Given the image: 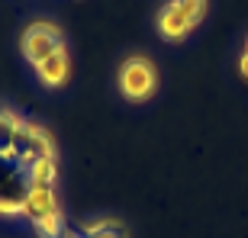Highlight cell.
I'll list each match as a JSON object with an SVG mask.
<instances>
[{"instance_id":"obj_1","label":"cell","mask_w":248,"mask_h":238,"mask_svg":"<svg viewBox=\"0 0 248 238\" xmlns=\"http://www.w3.org/2000/svg\"><path fill=\"white\" fill-rule=\"evenodd\" d=\"M3 164H7V155H0V212L19 216L29 190H32V161H26L13 151L10 167Z\"/></svg>"},{"instance_id":"obj_2","label":"cell","mask_w":248,"mask_h":238,"mask_svg":"<svg viewBox=\"0 0 248 238\" xmlns=\"http://www.w3.org/2000/svg\"><path fill=\"white\" fill-rule=\"evenodd\" d=\"M23 216L36 225V232L42 238H58V232H62V212H58L52 187L32 183V190H29L26 203H23Z\"/></svg>"},{"instance_id":"obj_3","label":"cell","mask_w":248,"mask_h":238,"mask_svg":"<svg viewBox=\"0 0 248 238\" xmlns=\"http://www.w3.org/2000/svg\"><path fill=\"white\" fill-rule=\"evenodd\" d=\"M64 48V39H62V29L55 23H48V19H36V23H29L23 29V36H19V52L26 58L32 68L42 64L48 55H55Z\"/></svg>"},{"instance_id":"obj_4","label":"cell","mask_w":248,"mask_h":238,"mask_svg":"<svg viewBox=\"0 0 248 238\" xmlns=\"http://www.w3.org/2000/svg\"><path fill=\"white\" fill-rule=\"evenodd\" d=\"M116 81H120L123 97H126V100H132V103L148 100V97L155 93V87H158L155 68H152V61H148V58H142V55L126 58V61L120 64V74H116Z\"/></svg>"},{"instance_id":"obj_5","label":"cell","mask_w":248,"mask_h":238,"mask_svg":"<svg viewBox=\"0 0 248 238\" xmlns=\"http://www.w3.org/2000/svg\"><path fill=\"white\" fill-rule=\"evenodd\" d=\"M13 151L19 158H26V161H42V158H55V142H52V135L42 126L23 119V129H19V135H16Z\"/></svg>"},{"instance_id":"obj_6","label":"cell","mask_w":248,"mask_h":238,"mask_svg":"<svg viewBox=\"0 0 248 238\" xmlns=\"http://www.w3.org/2000/svg\"><path fill=\"white\" fill-rule=\"evenodd\" d=\"M190 29H193L190 16H187L184 10L177 7L174 0H168L165 7H161V13H158V32H161L168 42H181V39H184Z\"/></svg>"},{"instance_id":"obj_7","label":"cell","mask_w":248,"mask_h":238,"mask_svg":"<svg viewBox=\"0 0 248 238\" xmlns=\"http://www.w3.org/2000/svg\"><path fill=\"white\" fill-rule=\"evenodd\" d=\"M68 74H71V58H68V48L55 52V55H48L42 64H36V77L46 87H62L68 81Z\"/></svg>"},{"instance_id":"obj_8","label":"cell","mask_w":248,"mask_h":238,"mask_svg":"<svg viewBox=\"0 0 248 238\" xmlns=\"http://www.w3.org/2000/svg\"><path fill=\"white\" fill-rule=\"evenodd\" d=\"M19 129H23V119H19L16 113L13 110H0V155L13 151Z\"/></svg>"},{"instance_id":"obj_9","label":"cell","mask_w":248,"mask_h":238,"mask_svg":"<svg viewBox=\"0 0 248 238\" xmlns=\"http://www.w3.org/2000/svg\"><path fill=\"white\" fill-rule=\"evenodd\" d=\"M81 238H129L120 219H97L81 225Z\"/></svg>"},{"instance_id":"obj_10","label":"cell","mask_w":248,"mask_h":238,"mask_svg":"<svg viewBox=\"0 0 248 238\" xmlns=\"http://www.w3.org/2000/svg\"><path fill=\"white\" fill-rule=\"evenodd\" d=\"M174 3H177L181 10H184L187 16H190L193 26H197V23L203 19V13H206V0H174Z\"/></svg>"},{"instance_id":"obj_11","label":"cell","mask_w":248,"mask_h":238,"mask_svg":"<svg viewBox=\"0 0 248 238\" xmlns=\"http://www.w3.org/2000/svg\"><path fill=\"white\" fill-rule=\"evenodd\" d=\"M239 68H242V74H245V77H248V48H245V55L239 58Z\"/></svg>"}]
</instances>
